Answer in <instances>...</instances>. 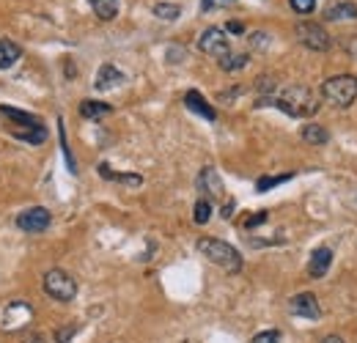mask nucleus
<instances>
[{
  "label": "nucleus",
  "mask_w": 357,
  "mask_h": 343,
  "mask_svg": "<svg viewBox=\"0 0 357 343\" xmlns=\"http://www.w3.org/2000/svg\"><path fill=\"white\" fill-rule=\"evenodd\" d=\"M256 105H259V107L275 105L278 110H284V113L294 116V118H305V116H313V113L319 110L316 96H313L308 88H302V85H288L278 96H261Z\"/></svg>",
  "instance_id": "obj_1"
},
{
  "label": "nucleus",
  "mask_w": 357,
  "mask_h": 343,
  "mask_svg": "<svg viewBox=\"0 0 357 343\" xmlns=\"http://www.w3.org/2000/svg\"><path fill=\"white\" fill-rule=\"evenodd\" d=\"M198 253L214 264V267H220L223 272H239L242 270V256H239V250L236 247H231L228 242H223V239H212V236H204V239H198Z\"/></svg>",
  "instance_id": "obj_2"
},
{
  "label": "nucleus",
  "mask_w": 357,
  "mask_h": 343,
  "mask_svg": "<svg viewBox=\"0 0 357 343\" xmlns=\"http://www.w3.org/2000/svg\"><path fill=\"white\" fill-rule=\"evenodd\" d=\"M322 96L333 105V107H349L357 99V77L355 74H336L330 80H324L322 85Z\"/></svg>",
  "instance_id": "obj_3"
},
{
  "label": "nucleus",
  "mask_w": 357,
  "mask_h": 343,
  "mask_svg": "<svg viewBox=\"0 0 357 343\" xmlns=\"http://www.w3.org/2000/svg\"><path fill=\"white\" fill-rule=\"evenodd\" d=\"M42 285H44V294L53 297L55 302H71L77 297V280L64 270H50L44 274Z\"/></svg>",
  "instance_id": "obj_4"
},
{
  "label": "nucleus",
  "mask_w": 357,
  "mask_h": 343,
  "mask_svg": "<svg viewBox=\"0 0 357 343\" xmlns=\"http://www.w3.org/2000/svg\"><path fill=\"white\" fill-rule=\"evenodd\" d=\"M198 50L217 58V61H223L225 55H231V42H228L223 28H207L201 33V39H198Z\"/></svg>",
  "instance_id": "obj_5"
},
{
  "label": "nucleus",
  "mask_w": 357,
  "mask_h": 343,
  "mask_svg": "<svg viewBox=\"0 0 357 343\" xmlns=\"http://www.w3.org/2000/svg\"><path fill=\"white\" fill-rule=\"evenodd\" d=\"M294 33H297V39H299V44H305L308 50H316V53H324V50H330V36H327V30L322 28V25H316V22H299L297 28H294Z\"/></svg>",
  "instance_id": "obj_6"
},
{
  "label": "nucleus",
  "mask_w": 357,
  "mask_h": 343,
  "mask_svg": "<svg viewBox=\"0 0 357 343\" xmlns=\"http://www.w3.org/2000/svg\"><path fill=\"white\" fill-rule=\"evenodd\" d=\"M50 211L44 206H31L25 211L17 214V228L25 231V234H44L50 228Z\"/></svg>",
  "instance_id": "obj_7"
},
{
  "label": "nucleus",
  "mask_w": 357,
  "mask_h": 343,
  "mask_svg": "<svg viewBox=\"0 0 357 343\" xmlns=\"http://www.w3.org/2000/svg\"><path fill=\"white\" fill-rule=\"evenodd\" d=\"M288 310H291V316H299V319H311V322L322 319V305H319L316 294H311V291L294 294L288 299Z\"/></svg>",
  "instance_id": "obj_8"
},
{
  "label": "nucleus",
  "mask_w": 357,
  "mask_h": 343,
  "mask_svg": "<svg viewBox=\"0 0 357 343\" xmlns=\"http://www.w3.org/2000/svg\"><path fill=\"white\" fill-rule=\"evenodd\" d=\"M330 267H333V250L330 247H319V250L311 253V258H308V274L311 277H324L330 272Z\"/></svg>",
  "instance_id": "obj_9"
},
{
  "label": "nucleus",
  "mask_w": 357,
  "mask_h": 343,
  "mask_svg": "<svg viewBox=\"0 0 357 343\" xmlns=\"http://www.w3.org/2000/svg\"><path fill=\"white\" fill-rule=\"evenodd\" d=\"M121 82H124V71H119L113 64H102L99 71H96V80H94L96 91H110V88H116Z\"/></svg>",
  "instance_id": "obj_10"
},
{
  "label": "nucleus",
  "mask_w": 357,
  "mask_h": 343,
  "mask_svg": "<svg viewBox=\"0 0 357 343\" xmlns=\"http://www.w3.org/2000/svg\"><path fill=\"white\" fill-rule=\"evenodd\" d=\"M198 190L207 195V201L223 195V182H220V176H217L214 168H204V170H201V176H198Z\"/></svg>",
  "instance_id": "obj_11"
},
{
  "label": "nucleus",
  "mask_w": 357,
  "mask_h": 343,
  "mask_svg": "<svg viewBox=\"0 0 357 343\" xmlns=\"http://www.w3.org/2000/svg\"><path fill=\"white\" fill-rule=\"evenodd\" d=\"M184 105H187V110H193V113H198V116H204L207 121H214L217 118V113H214V107L198 94V91H187L184 94Z\"/></svg>",
  "instance_id": "obj_12"
},
{
  "label": "nucleus",
  "mask_w": 357,
  "mask_h": 343,
  "mask_svg": "<svg viewBox=\"0 0 357 343\" xmlns=\"http://www.w3.org/2000/svg\"><path fill=\"white\" fill-rule=\"evenodd\" d=\"M8 130H11V135L17 137V140L31 143V146H39V143H44V140H47V130H44V124H33V127H8Z\"/></svg>",
  "instance_id": "obj_13"
},
{
  "label": "nucleus",
  "mask_w": 357,
  "mask_h": 343,
  "mask_svg": "<svg viewBox=\"0 0 357 343\" xmlns=\"http://www.w3.org/2000/svg\"><path fill=\"white\" fill-rule=\"evenodd\" d=\"M324 19H357V6L344 0V3H330L324 8Z\"/></svg>",
  "instance_id": "obj_14"
},
{
  "label": "nucleus",
  "mask_w": 357,
  "mask_h": 343,
  "mask_svg": "<svg viewBox=\"0 0 357 343\" xmlns=\"http://www.w3.org/2000/svg\"><path fill=\"white\" fill-rule=\"evenodd\" d=\"M113 113V107L110 105H105V102H96V99H82L80 102V116L82 118H102V116H110Z\"/></svg>",
  "instance_id": "obj_15"
},
{
  "label": "nucleus",
  "mask_w": 357,
  "mask_h": 343,
  "mask_svg": "<svg viewBox=\"0 0 357 343\" xmlns=\"http://www.w3.org/2000/svg\"><path fill=\"white\" fill-rule=\"evenodd\" d=\"M0 116H3V118H8V121H11V127H33V124H42L36 116L22 113V110H14V107H8V105H3V107H0Z\"/></svg>",
  "instance_id": "obj_16"
},
{
  "label": "nucleus",
  "mask_w": 357,
  "mask_h": 343,
  "mask_svg": "<svg viewBox=\"0 0 357 343\" xmlns=\"http://www.w3.org/2000/svg\"><path fill=\"white\" fill-rule=\"evenodd\" d=\"M19 55H22L19 44H14V42H8V39H0V69L14 67V64L19 61Z\"/></svg>",
  "instance_id": "obj_17"
},
{
  "label": "nucleus",
  "mask_w": 357,
  "mask_h": 343,
  "mask_svg": "<svg viewBox=\"0 0 357 343\" xmlns=\"http://www.w3.org/2000/svg\"><path fill=\"white\" fill-rule=\"evenodd\" d=\"M88 3H91L94 14L99 19H105V22L116 19V14H119V0H88Z\"/></svg>",
  "instance_id": "obj_18"
},
{
  "label": "nucleus",
  "mask_w": 357,
  "mask_h": 343,
  "mask_svg": "<svg viewBox=\"0 0 357 343\" xmlns=\"http://www.w3.org/2000/svg\"><path fill=\"white\" fill-rule=\"evenodd\" d=\"M99 176H102V179H110V182L132 184V187H141L143 184V176H138V173H113L107 165H99Z\"/></svg>",
  "instance_id": "obj_19"
},
{
  "label": "nucleus",
  "mask_w": 357,
  "mask_h": 343,
  "mask_svg": "<svg viewBox=\"0 0 357 343\" xmlns=\"http://www.w3.org/2000/svg\"><path fill=\"white\" fill-rule=\"evenodd\" d=\"M302 140L311 143V146H324L327 143V130L319 127V124H305L302 127Z\"/></svg>",
  "instance_id": "obj_20"
},
{
  "label": "nucleus",
  "mask_w": 357,
  "mask_h": 343,
  "mask_svg": "<svg viewBox=\"0 0 357 343\" xmlns=\"http://www.w3.org/2000/svg\"><path fill=\"white\" fill-rule=\"evenodd\" d=\"M179 14H182V6L179 3H154V17H159L165 22L179 19Z\"/></svg>",
  "instance_id": "obj_21"
},
{
  "label": "nucleus",
  "mask_w": 357,
  "mask_h": 343,
  "mask_svg": "<svg viewBox=\"0 0 357 343\" xmlns=\"http://www.w3.org/2000/svg\"><path fill=\"white\" fill-rule=\"evenodd\" d=\"M209 217H212V204H209L207 198H201V201L195 204V209H193V220H195L198 225H207Z\"/></svg>",
  "instance_id": "obj_22"
},
{
  "label": "nucleus",
  "mask_w": 357,
  "mask_h": 343,
  "mask_svg": "<svg viewBox=\"0 0 357 343\" xmlns=\"http://www.w3.org/2000/svg\"><path fill=\"white\" fill-rule=\"evenodd\" d=\"M245 67H247V55H245V53H242V55H234V53H231V55H225V58L220 61V69H223V71H236V69H245Z\"/></svg>",
  "instance_id": "obj_23"
},
{
  "label": "nucleus",
  "mask_w": 357,
  "mask_h": 343,
  "mask_svg": "<svg viewBox=\"0 0 357 343\" xmlns=\"http://www.w3.org/2000/svg\"><path fill=\"white\" fill-rule=\"evenodd\" d=\"M288 179H291V173H286V176H264V179L256 182V190H259V193H267V190H272V187L288 182Z\"/></svg>",
  "instance_id": "obj_24"
},
{
  "label": "nucleus",
  "mask_w": 357,
  "mask_h": 343,
  "mask_svg": "<svg viewBox=\"0 0 357 343\" xmlns=\"http://www.w3.org/2000/svg\"><path fill=\"white\" fill-rule=\"evenodd\" d=\"M288 3H291V8H294L299 17H308V14L316 11V0H288Z\"/></svg>",
  "instance_id": "obj_25"
},
{
  "label": "nucleus",
  "mask_w": 357,
  "mask_h": 343,
  "mask_svg": "<svg viewBox=\"0 0 357 343\" xmlns=\"http://www.w3.org/2000/svg\"><path fill=\"white\" fill-rule=\"evenodd\" d=\"M250 343H281V333L278 330H264V333H259Z\"/></svg>",
  "instance_id": "obj_26"
},
{
  "label": "nucleus",
  "mask_w": 357,
  "mask_h": 343,
  "mask_svg": "<svg viewBox=\"0 0 357 343\" xmlns=\"http://www.w3.org/2000/svg\"><path fill=\"white\" fill-rule=\"evenodd\" d=\"M261 222H267V211H259V214H253V217H247V222H245V228H256V225H261Z\"/></svg>",
  "instance_id": "obj_27"
},
{
  "label": "nucleus",
  "mask_w": 357,
  "mask_h": 343,
  "mask_svg": "<svg viewBox=\"0 0 357 343\" xmlns=\"http://www.w3.org/2000/svg\"><path fill=\"white\" fill-rule=\"evenodd\" d=\"M74 333H77V324H69L67 330H58V333H55V338H58L61 343H69V338L74 335Z\"/></svg>",
  "instance_id": "obj_28"
},
{
  "label": "nucleus",
  "mask_w": 357,
  "mask_h": 343,
  "mask_svg": "<svg viewBox=\"0 0 357 343\" xmlns=\"http://www.w3.org/2000/svg\"><path fill=\"white\" fill-rule=\"evenodd\" d=\"M228 30H231V33H242L245 28H242V22H228Z\"/></svg>",
  "instance_id": "obj_29"
},
{
  "label": "nucleus",
  "mask_w": 357,
  "mask_h": 343,
  "mask_svg": "<svg viewBox=\"0 0 357 343\" xmlns=\"http://www.w3.org/2000/svg\"><path fill=\"white\" fill-rule=\"evenodd\" d=\"M322 343H347V341H344L341 335H327V338H324Z\"/></svg>",
  "instance_id": "obj_30"
},
{
  "label": "nucleus",
  "mask_w": 357,
  "mask_h": 343,
  "mask_svg": "<svg viewBox=\"0 0 357 343\" xmlns=\"http://www.w3.org/2000/svg\"><path fill=\"white\" fill-rule=\"evenodd\" d=\"M231 211H234V204H231V201H228V204L223 206V217H225V220H228V217H231Z\"/></svg>",
  "instance_id": "obj_31"
}]
</instances>
